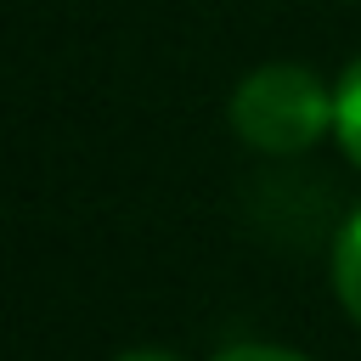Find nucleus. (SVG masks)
Segmentation results:
<instances>
[{"instance_id":"obj_1","label":"nucleus","mask_w":361,"mask_h":361,"mask_svg":"<svg viewBox=\"0 0 361 361\" xmlns=\"http://www.w3.org/2000/svg\"><path fill=\"white\" fill-rule=\"evenodd\" d=\"M231 124L248 147L259 152H305L327 124H333V102L322 90V79L299 62H271L254 68L237 96H231Z\"/></svg>"},{"instance_id":"obj_2","label":"nucleus","mask_w":361,"mask_h":361,"mask_svg":"<svg viewBox=\"0 0 361 361\" xmlns=\"http://www.w3.org/2000/svg\"><path fill=\"white\" fill-rule=\"evenodd\" d=\"M333 282H338V299H344V310L361 322V214L344 226V237H338V254H333Z\"/></svg>"},{"instance_id":"obj_3","label":"nucleus","mask_w":361,"mask_h":361,"mask_svg":"<svg viewBox=\"0 0 361 361\" xmlns=\"http://www.w3.org/2000/svg\"><path fill=\"white\" fill-rule=\"evenodd\" d=\"M333 124H338L344 152L361 164V62H350V73H344V85L333 96Z\"/></svg>"},{"instance_id":"obj_4","label":"nucleus","mask_w":361,"mask_h":361,"mask_svg":"<svg viewBox=\"0 0 361 361\" xmlns=\"http://www.w3.org/2000/svg\"><path fill=\"white\" fill-rule=\"evenodd\" d=\"M214 361H305V355L271 350V344H237V350H226V355H214Z\"/></svg>"},{"instance_id":"obj_5","label":"nucleus","mask_w":361,"mask_h":361,"mask_svg":"<svg viewBox=\"0 0 361 361\" xmlns=\"http://www.w3.org/2000/svg\"><path fill=\"white\" fill-rule=\"evenodd\" d=\"M118 361H169V355H158V350H135V355H118Z\"/></svg>"}]
</instances>
